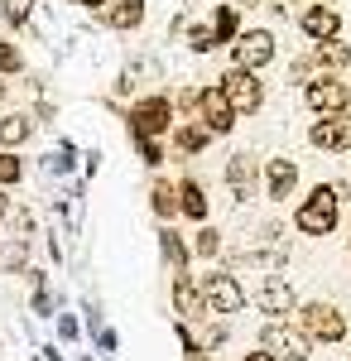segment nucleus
<instances>
[{
  "label": "nucleus",
  "mask_w": 351,
  "mask_h": 361,
  "mask_svg": "<svg viewBox=\"0 0 351 361\" xmlns=\"http://www.w3.org/2000/svg\"><path fill=\"white\" fill-rule=\"evenodd\" d=\"M308 140L318 145V149H351V116H323Z\"/></svg>",
  "instance_id": "nucleus-10"
},
{
  "label": "nucleus",
  "mask_w": 351,
  "mask_h": 361,
  "mask_svg": "<svg viewBox=\"0 0 351 361\" xmlns=\"http://www.w3.org/2000/svg\"><path fill=\"white\" fill-rule=\"evenodd\" d=\"M183 361H207V347H183Z\"/></svg>",
  "instance_id": "nucleus-33"
},
{
  "label": "nucleus",
  "mask_w": 351,
  "mask_h": 361,
  "mask_svg": "<svg viewBox=\"0 0 351 361\" xmlns=\"http://www.w3.org/2000/svg\"><path fill=\"white\" fill-rule=\"evenodd\" d=\"M212 39L216 44H236L241 39V10L236 5H216L212 10Z\"/></svg>",
  "instance_id": "nucleus-19"
},
{
  "label": "nucleus",
  "mask_w": 351,
  "mask_h": 361,
  "mask_svg": "<svg viewBox=\"0 0 351 361\" xmlns=\"http://www.w3.org/2000/svg\"><path fill=\"white\" fill-rule=\"evenodd\" d=\"M20 178H25V164H20L10 149H0V188H15Z\"/></svg>",
  "instance_id": "nucleus-25"
},
{
  "label": "nucleus",
  "mask_w": 351,
  "mask_h": 361,
  "mask_svg": "<svg viewBox=\"0 0 351 361\" xmlns=\"http://www.w3.org/2000/svg\"><path fill=\"white\" fill-rule=\"evenodd\" d=\"M294 226L303 236H327V231L337 226V188H332V183H318V188L308 193V202L294 212Z\"/></svg>",
  "instance_id": "nucleus-1"
},
{
  "label": "nucleus",
  "mask_w": 351,
  "mask_h": 361,
  "mask_svg": "<svg viewBox=\"0 0 351 361\" xmlns=\"http://www.w3.org/2000/svg\"><path fill=\"white\" fill-rule=\"evenodd\" d=\"M0 15H5V25H29L34 0H0Z\"/></svg>",
  "instance_id": "nucleus-26"
},
{
  "label": "nucleus",
  "mask_w": 351,
  "mask_h": 361,
  "mask_svg": "<svg viewBox=\"0 0 351 361\" xmlns=\"http://www.w3.org/2000/svg\"><path fill=\"white\" fill-rule=\"evenodd\" d=\"M78 5H87V10H101V5H111V0H78Z\"/></svg>",
  "instance_id": "nucleus-35"
},
{
  "label": "nucleus",
  "mask_w": 351,
  "mask_h": 361,
  "mask_svg": "<svg viewBox=\"0 0 351 361\" xmlns=\"http://www.w3.org/2000/svg\"><path fill=\"white\" fill-rule=\"evenodd\" d=\"M226 188L236 202H250L255 197V159L250 154H231V164H226Z\"/></svg>",
  "instance_id": "nucleus-13"
},
{
  "label": "nucleus",
  "mask_w": 351,
  "mask_h": 361,
  "mask_svg": "<svg viewBox=\"0 0 351 361\" xmlns=\"http://www.w3.org/2000/svg\"><path fill=\"white\" fill-rule=\"evenodd\" d=\"M260 352H270L274 361H308L313 357V342L279 318V323H265L260 328Z\"/></svg>",
  "instance_id": "nucleus-3"
},
{
  "label": "nucleus",
  "mask_w": 351,
  "mask_h": 361,
  "mask_svg": "<svg viewBox=\"0 0 351 361\" xmlns=\"http://www.w3.org/2000/svg\"><path fill=\"white\" fill-rule=\"evenodd\" d=\"M0 102H5V82H0Z\"/></svg>",
  "instance_id": "nucleus-38"
},
{
  "label": "nucleus",
  "mask_w": 351,
  "mask_h": 361,
  "mask_svg": "<svg viewBox=\"0 0 351 361\" xmlns=\"http://www.w3.org/2000/svg\"><path fill=\"white\" fill-rule=\"evenodd\" d=\"M260 308L274 313V323H279L284 313H294V284L284 275H265V284H260Z\"/></svg>",
  "instance_id": "nucleus-11"
},
{
  "label": "nucleus",
  "mask_w": 351,
  "mask_h": 361,
  "mask_svg": "<svg viewBox=\"0 0 351 361\" xmlns=\"http://www.w3.org/2000/svg\"><path fill=\"white\" fill-rule=\"evenodd\" d=\"M192 250H197V255H216V250H221V231H216V226H202V231L192 236Z\"/></svg>",
  "instance_id": "nucleus-27"
},
{
  "label": "nucleus",
  "mask_w": 351,
  "mask_h": 361,
  "mask_svg": "<svg viewBox=\"0 0 351 361\" xmlns=\"http://www.w3.org/2000/svg\"><path fill=\"white\" fill-rule=\"evenodd\" d=\"M178 106H183V111H197V87H183V92H178Z\"/></svg>",
  "instance_id": "nucleus-31"
},
{
  "label": "nucleus",
  "mask_w": 351,
  "mask_h": 361,
  "mask_svg": "<svg viewBox=\"0 0 351 361\" xmlns=\"http://www.w3.org/2000/svg\"><path fill=\"white\" fill-rule=\"evenodd\" d=\"M294 183H298V164L294 159H270V164H265V188H270L274 202L294 193Z\"/></svg>",
  "instance_id": "nucleus-15"
},
{
  "label": "nucleus",
  "mask_w": 351,
  "mask_h": 361,
  "mask_svg": "<svg viewBox=\"0 0 351 361\" xmlns=\"http://www.w3.org/2000/svg\"><path fill=\"white\" fill-rule=\"evenodd\" d=\"M298 25H303V34H308V39L327 44V39H337V29H342V15H337L332 5H308Z\"/></svg>",
  "instance_id": "nucleus-12"
},
{
  "label": "nucleus",
  "mask_w": 351,
  "mask_h": 361,
  "mask_svg": "<svg viewBox=\"0 0 351 361\" xmlns=\"http://www.w3.org/2000/svg\"><path fill=\"white\" fill-rule=\"evenodd\" d=\"M303 102H308V106H313L318 116H347V106H351V87L342 82V78H318V82H308Z\"/></svg>",
  "instance_id": "nucleus-8"
},
{
  "label": "nucleus",
  "mask_w": 351,
  "mask_h": 361,
  "mask_svg": "<svg viewBox=\"0 0 351 361\" xmlns=\"http://www.w3.org/2000/svg\"><path fill=\"white\" fill-rule=\"evenodd\" d=\"M347 63H351V49L342 44V39H327V44H318V49H313V58H303V63H298L294 73L303 78L308 68H347Z\"/></svg>",
  "instance_id": "nucleus-14"
},
{
  "label": "nucleus",
  "mask_w": 351,
  "mask_h": 361,
  "mask_svg": "<svg viewBox=\"0 0 351 361\" xmlns=\"http://www.w3.org/2000/svg\"><path fill=\"white\" fill-rule=\"evenodd\" d=\"M226 5H236V10H241V5H255V0H226Z\"/></svg>",
  "instance_id": "nucleus-37"
},
{
  "label": "nucleus",
  "mask_w": 351,
  "mask_h": 361,
  "mask_svg": "<svg viewBox=\"0 0 351 361\" xmlns=\"http://www.w3.org/2000/svg\"><path fill=\"white\" fill-rule=\"evenodd\" d=\"M140 159H144L149 169H159L164 164V145L159 140H140Z\"/></svg>",
  "instance_id": "nucleus-30"
},
{
  "label": "nucleus",
  "mask_w": 351,
  "mask_h": 361,
  "mask_svg": "<svg viewBox=\"0 0 351 361\" xmlns=\"http://www.w3.org/2000/svg\"><path fill=\"white\" fill-rule=\"evenodd\" d=\"M25 68V58H20V49L10 44V39H0V73H20Z\"/></svg>",
  "instance_id": "nucleus-29"
},
{
  "label": "nucleus",
  "mask_w": 351,
  "mask_h": 361,
  "mask_svg": "<svg viewBox=\"0 0 351 361\" xmlns=\"http://www.w3.org/2000/svg\"><path fill=\"white\" fill-rule=\"evenodd\" d=\"M106 25L111 29H140L144 25V0H111Z\"/></svg>",
  "instance_id": "nucleus-21"
},
{
  "label": "nucleus",
  "mask_w": 351,
  "mask_h": 361,
  "mask_svg": "<svg viewBox=\"0 0 351 361\" xmlns=\"http://www.w3.org/2000/svg\"><path fill=\"white\" fill-rule=\"evenodd\" d=\"M221 97L231 102L236 116H255L265 106V87L255 82V73H241V68H231V73L221 78Z\"/></svg>",
  "instance_id": "nucleus-5"
},
{
  "label": "nucleus",
  "mask_w": 351,
  "mask_h": 361,
  "mask_svg": "<svg viewBox=\"0 0 351 361\" xmlns=\"http://www.w3.org/2000/svg\"><path fill=\"white\" fill-rule=\"evenodd\" d=\"M207 140H212V130H207V126H197V121H183V126L173 130L178 154H197V149H207Z\"/></svg>",
  "instance_id": "nucleus-22"
},
{
  "label": "nucleus",
  "mask_w": 351,
  "mask_h": 361,
  "mask_svg": "<svg viewBox=\"0 0 351 361\" xmlns=\"http://www.w3.org/2000/svg\"><path fill=\"white\" fill-rule=\"evenodd\" d=\"M188 44H192V54H212V49H216V39H212V25H192Z\"/></svg>",
  "instance_id": "nucleus-28"
},
{
  "label": "nucleus",
  "mask_w": 351,
  "mask_h": 361,
  "mask_svg": "<svg viewBox=\"0 0 351 361\" xmlns=\"http://www.w3.org/2000/svg\"><path fill=\"white\" fill-rule=\"evenodd\" d=\"M159 250H164V260H168V270H173V279H178V275H188L192 250H188V241H183L178 231H159Z\"/></svg>",
  "instance_id": "nucleus-16"
},
{
  "label": "nucleus",
  "mask_w": 351,
  "mask_h": 361,
  "mask_svg": "<svg viewBox=\"0 0 351 361\" xmlns=\"http://www.w3.org/2000/svg\"><path fill=\"white\" fill-rule=\"evenodd\" d=\"M231 58H236L241 73L265 68V63L274 58V34H270V29H241V39L231 44Z\"/></svg>",
  "instance_id": "nucleus-7"
},
{
  "label": "nucleus",
  "mask_w": 351,
  "mask_h": 361,
  "mask_svg": "<svg viewBox=\"0 0 351 361\" xmlns=\"http://www.w3.org/2000/svg\"><path fill=\"white\" fill-rule=\"evenodd\" d=\"M5 212H10V202H5V197H0V222H5Z\"/></svg>",
  "instance_id": "nucleus-36"
},
{
  "label": "nucleus",
  "mask_w": 351,
  "mask_h": 361,
  "mask_svg": "<svg viewBox=\"0 0 351 361\" xmlns=\"http://www.w3.org/2000/svg\"><path fill=\"white\" fill-rule=\"evenodd\" d=\"M298 333L308 342H342L347 337V318L332 304H308V308H298Z\"/></svg>",
  "instance_id": "nucleus-4"
},
{
  "label": "nucleus",
  "mask_w": 351,
  "mask_h": 361,
  "mask_svg": "<svg viewBox=\"0 0 351 361\" xmlns=\"http://www.w3.org/2000/svg\"><path fill=\"white\" fill-rule=\"evenodd\" d=\"M241 361H274V357H270V352H245Z\"/></svg>",
  "instance_id": "nucleus-34"
},
{
  "label": "nucleus",
  "mask_w": 351,
  "mask_h": 361,
  "mask_svg": "<svg viewBox=\"0 0 351 361\" xmlns=\"http://www.w3.org/2000/svg\"><path fill=\"white\" fill-rule=\"evenodd\" d=\"M202 304H207V313H216V318L241 313V308H245L241 279H236V275H207V284H202Z\"/></svg>",
  "instance_id": "nucleus-6"
},
{
  "label": "nucleus",
  "mask_w": 351,
  "mask_h": 361,
  "mask_svg": "<svg viewBox=\"0 0 351 361\" xmlns=\"http://www.w3.org/2000/svg\"><path fill=\"white\" fill-rule=\"evenodd\" d=\"M173 308H178V318H202V289H192V279L188 275H178L173 279Z\"/></svg>",
  "instance_id": "nucleus-18"
},
{
  "label": "nucleus",
  "mask_w": 351,
  "mask_h": 361,
  "mask_svg": "<svg viewBox=\"0 0 351 361\" xmlns=\"http://www.w3.org/2000/svg\"><path fill=\"white\" fill-rule=\"evenodd\" d=\"M25 260H29V241H25V236H15L10 246L0 250V270H10V275H20V270H25Z\"/></svg>",
  "instance_id": "nucleus-23"
},
{
  "label": "nucleus",
  "mask_w": 351,
  "mask_h": 361,
  "mask_svg": "<svg viewBox=\"0 0 351 361\" xmlns=\"http://www.w3.org/2000/svg\"><path fill=\"white\" fill-rule=\"evenodd\" d=\"M178 212L192 217V222H207V193H202V183H192V178L178 183Z\"/></svg>",
  "instance_id": "nucleus-20"
},
{
  "label": "nucleus",
  "mask_w": 351,
  "mask_h": 361,
  "mask_svg": "<svg viewBox=\"0 0 351 361\" xmlns=\"http://www.w3.org/2000/svg\"><path fill=\"white\" fill-rule=\"evenodd\" d=\"M149 202H154V212H159V217H173V212H178V188H173V183H154Z\"/></svg>",
  "instance_id": "nucleus-24"
},
{
  "label": "nucleus",
  "mask_w": 351,
  "mask_h": 361,
  "mask_svg": "<svg viewBox=\"0 0 351 361\" xmlns=\"http://www.w3.org/2000/svg\"><path fill=\"white\" fill-rule=\"evenodd\" d=\"M125 121H130V135H135V145H140V140H159L164 130L173 126V102L154 92V97H144V102H135Z\"/></svg>",
  "instance_id": "nucleus-2"
},
{
  "label": "nucleus",
  "mask_w": 351,
  "mask_h": 361,
  "mask_svg": "<svg viewBox=\"0 0 351 361\" xmlns=\"http://www.w3.org/2000/svg\"><path fill=\"white\" fill-rule=\"evenodd\" d=\"M34 308H39L44 318H49V308H54V299H49V289H44V284H39V294H34Z\"/></svg>",
  "instance_id": "nucleus-32"
},
{
  "label": "nucleus",
  "mask_w": 351,
  "mask_h": 361,
  "mask_svg": "<svg viewBox=\"0 0 351 361\" xmlns=\"http://www.w3.org/2000/svg\"><path fill=\"white\" fill-rule=\"evenodd\" d=\"M197 121H202L212 135H231L236 111H231V102L221 97V87H202V92H197Z\"/></svg>",
  "instance_id": "nucleus-9"
},
{
  "label": "nucleus",
  "mask_w": 351,
  "mask_h": 361,
  "mask_svg": "<svg viewBox=\"0 0 351 361\" xmlns=\"http://www.w3.org/2000/svg\"><path fill=\"white\" fill-rule=\"evenodd\" d=\"M29 135H34V116H25V111L0 116V149H15V145H25Z\"/></svg>",
  "instance_id": "nucleus-17"
}]
</instances>
